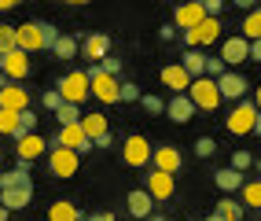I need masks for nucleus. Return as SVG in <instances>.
I'll list each match as a JSON object with an SVG mask.
<instances>
[{
  "instance_id": "nucleus-50",
  "label": "nucleus",
  "mask_w": 261,
  "mask_h": 221,
  "mask_svg": "<svg viewBox=\"0 0 261 221\" xmlns=\"http://www.w3.org/2000/svg\"><path fill=\"white\" fill-rule=\"evenodd\" d=\"M254 133H257V137H261V111H257V126H254Z\"/></svg>"
},
{
  "instance_id": "nucleus-40",
  "label": "nucleus",
  "mask_w": 261,
  "mask_h": 221,
  "mask_svg": "<svg viewBox=\"0 0 261 221\" xmlns=\"http://www.w3.org/2000/svg\"><path fill=\"white\" fill-rule=\"evenodd\" d=\"M250 162H254V155H250V151H243V148L232 155V169H239V174H243V169H247Z\"/></svg>"
},
{
  "instance_id": "nucleus-5",
  "label": "nucleus",
  "mask_w": 261,
  "mask_h": 221,
  "mask_svg": "<svg viewBox=\"0 0 261 221\" xmlns=\"http://www.w3.org/2000/svg\"><path fill=\"white\" fill-rule=\"evenodd\" d=\"M188 96H191V104H195L199 111H214L224 100L221 89H217V81H210V78H195V81H191V89H188Z\"/></svg>"
},
{
  "instance_id": "nucleus-25",
  "label": "nucleus",
  "mask_w": 261,
  "mask_h": 221,
  "mask_svg": "<svg viewBox=\"0 0 261 221\" xmlns=\"http://www.w3.org/2000/svg\"><path fill=\"white\" fill-rule=\"evenodd\" d=\"M214 181H217V188H221L224 195H228V192H243V184H247V181H243V174H239V169H232V166L217 169Z\"/></svg>"
},
{
  "instance_id": "nucleus-43",
  "label": "nucleus",
  "mask_w": 261,
  "mask_h": 221,
  "mask_svg": "<svg viewBox=\"0 0 261 221\" xmlns=\"http://www.w3.org/2000/svg\"><path fill=\"white\" fill-rule=\"evenodd\" d=\"M202 4H206V15H210V19H217V15L224 11V4H221V0H202Z\"/></svg>"
},
{
  "instance_id": "nucleus-6",
  "label": "nucleus",
  "mask_w": 261,
  "mask_h": 221,
  "mask_svg": "<svg viewBox=\"0 0 261 221\" xmlns=\"http://www.w3.org/2000/svg\"><path fill=\"white\" fill-rule=\"evenodd\" d=\"M206 19H210V15H206V4H202V0H191V4H180L177 8V15H173V26H177V30H195L199 22H206Z\"/></svg>"
},
{
  "instance_id": "nucleus-33",
  "label": "nucleus",
  "mask_w": 261,
  "mask_h": 221,
  "mask_svg": "<svg viewBox=\"0 0 261 221\" xmlns=\"http://www.w3.org/2000/svg\"><path fill=\"white\" fill-rule=\"evenodd\" d=\"M19 118L22 114H15V111H0V133L4 137H19Z\"/></svg>"
},
{
  "instance_id": "nucleus-18",
  "label": "nucleus",
  "mask_w": 261,
  "mask_h": 221,
  "mask_svg": "<svg viewBox=\"0 0 261 221\" xmlns=\"http://www.w3.org/2000/svg\"><path fill=\"white\" fill-rule=\"evenodd\" d=\"M154 169H162V174H177V169H180V151L177 148H173V144H162V148H154Z\"/></svg>"
},
{
  "instance_id": "nucleus-4",
  "label": "nucleus",
  "mask_w": 261,
  "mask_h": 221,
  "mask_svg": "<svg viewBox=\"0 0 261 221\" xmlns=\"http://www.w3.org/2000/svg\"><path fill=\"white\" fill-rule=\"evenodd\" d=\"M77 162H81L77 151L59 148L56 140H51V151H48V169H51V177H74V174H77Z\"/></svg>"
},
{
  "instance_id": "nucleus-2",
  "label": "nucleus",
  "mask_w": 261,
  "mask_h": 221,
  "mask_svg": "<svg viewBox=\"0 0 261 221\" xmlns=\"http://www.w3.org/2000/svg\"><path fill=\"white\" fill-rule=\"evenodd\" d=\"M254 126H257V104L239 100V104L228 111V133L232 137H247V133H254Z\"/></svg>"
},
{
  "instance_id": "nucleus-8",
  "label": "nucleus",
  "mask_w": 261,
  "mask_h": 221,
  "mask_svg": "<svg viewBox=\"0 0 261 221\" xmlns=\"http://www.w3.org/2000/svg\"><path fill=\"white\" fill-rule=\"evenodd\" d=\"M121 159H125L129 166H147L154 159V148L140 137V133H133V137L125 140V148H121Z\"/></svg>"
},
{
  "instance_id": "nucleus-10",
  "label": "nucleus",
  "mask_w": 261,
  "mask_h": 221,
  "mask_svg": "<svg viewBox=\"0 0 261 221\" xmlns=\"http://www.w3.org/2000/svg\"><path fill=\"white\" fill-rule=\"evenodd\" d=\"M56 144H59V148H70V151H77V155H89V151L96 148L89 137H85L81 122H77V126H63V129H59V137H56Z\"/></svg>"
},
{
  "instance_id": "nucleus-29",
  "label": "nucleus",
  "mask_w": 261,
  "mask_h": 221,
  "mask_svg": "<svg viewBox=\"0 0 261 221\" xmlns=\"http://www.w3.org/2000/svg\"><path fill=\"white\" fill-rule=\"evenodd\" d=\"M243 37H247L250 44L261 41V8L257 11H247V19H243Z\"/></svg>"
},
{
  "instance_id": "nucleus-20",
  "label": "nucleus",
  "mask_w": 261,
  "mask_h": 221,
  "mask_svg": "<svg viewBox=\"0 0 261 221\" xmlns=\"http://www.w3.org/2000/svg\"><path fill=\"white\" fill-rule=\"evenodd\" d=\"M195 111H199V107L191 104V96H188V92H184V96H169V104H166V114L173 118V122H180V126H184Z\"/></svg>"
},
{
  "instance_id": "nucleus-42",
  "label": "nucleus",
  "mask_w": 261,
  "mask_h": 221,
  "mask_svg": "<svg viewBox=\"0 0 261 221\" xmlns=\"http://www.w3.org/2000/svg\"><path fill=\"white\" fill-rule=\"evenodd\" d=\"M121 100H125V104H136V100H144V96H140L136 85H121Z\"/></svg>"
},
{
  "instance_id": "nucleus-53",
  "label": "nucleus",
  "mask_w": 261,
  "mask_h": 221,
  "mask_svg": "<svg viewBox=\"0 0 261 221\" xmlns=\"http://www.w3.org/2000/svg\"><path fill=\"white\" fill-rule=\"evenodd\" d=\"M4 85H8V81H4V74H0V89H4Z\"/></svg>"
},
{
  "instance_id": "nucleus-54",
  "label": "nucleus",
  "mask_w": 261,
  "mask_h": 221,
  "mask_svg": "<svg viewBox=\"0 0 261 221\" xmlns=\"http://www.w3.org/2000/svg\"><path fill=\"white\" fill-rule=\"evenodd\" d=\"M257 169H261V159H257Z\"/></svg>"
},
{
  "instance_id": "nucleus-17",
  "label": "nucleus",
  "mask_w": 261,
  "mask_h": 221,
  "mask_svg": "<svg viewBox=\"0 0 261 221\" xmlns=\"http://www.w3.org/2000/svg\"><path fill=\"white\" fill-rule=\"evenodd\" d=\"M217 89H221V96H224V100H236V104H239V100L247 96V89H250V85H247V78H243V74L228 70V74H224V78L217 81Z\"/></svg>"
},
{
  "instance_id": "nucleus-52",
  "label": "nucleus",
  "mask_w": 261,
  "mask_h": 221,
  "mask_svg": "<svg viewBox=\"0 0 261 221\" xmlns=\"http://www.w3.org/2000/svg\"><path fill=\"white\" fill-rule=\"evenodd\" d=\"M254 104H257V111H261V85H257V100H254Z\"/></svg>"
},
{
  "instance_id": "nucleus-21",
  "label": "nucleus",
  "mask_w": 261,
  "mask_h": 221,
  "mask_svg": "<svg viewBox=\"0 0 261 221\" xmlns=\"http://www.w3.org/2000/svg\"><path fill=\"white\" fill-rule=\"evenodd\" d=\"M22 184H33V181H30V162H19L15 169H0V192L22 188Z\"/></svg>"
},
{
  "instance_id": "nucleus-35",
  "label": "nucleus",
  "mask_w": 261,
  "mask_h": 221,
  "mask_svg": "<svg viewBox=\"0 0 261 221\" xmlns=\"http://www.w3.org/2000/svg\"><path fill=\"white\" fill-rule=\"evenodd\" d=\"M33 129H37V114H33V111H22V118H19V137H15V140L33 137Z\"/></svg>"
},
{
  "instance_id": "nucleus-14",
  "label": "nucleus",
  "mask_w": 261,
  "mask_h": 221,
  "mask_svg": "<svg viewBox=\"0 0 261 221\" xmlns=\"http://www.w3.org/2000/svg\"><path fill=\"white\" fill-rule=\"evenodd\" d=\"M15 33H19V48H22L26 56L44 48V30H41V22H22V26H15Z\"/></svg>"
},
{
  "instance_id": "nucleus-46",
  "label": "nucleus",
  "mask_w": 261,
  "mask_h": 221,
  "mask_svg": "<svg viewBox=\"0 0 261 221\" xmlns=\"http://www.w3.org/2000/svg\"><path fill=\"white\" fill-rule=\"evenodd\" d=\"M250 59H254V63H261V41H254V44H250Z\"/></svg>"
},
{
  "instance_id": "nucleus-3",
  "label": "nucleus",
  "mask_w": 261,
  "mask_h": 221,
  "mask_svg": "<svg viewBox=\"0 0 261 221\" xmlns=\"http://www.w3.org/2000/svg\"><path fill=\"white\" fill-rule=\"evenodd\" d=\"M89 81H92V96L99 100V104H118L121 100V81L118 78H111V74H103L99 66H89Z\"/></svg>"
},
{
  "instance_id": "nucleus-32",
  "label": "nucleus",
  "mask_w": 261,
  "mask_h": 221,
  "mask_svg": "<svg viewBox=\"0 0 261 221\" xmlns=\"http://www.w3.org/2000/svg\"><path fill=\"white\" fill-rule=\"evenodd\" d=\"M56 122H59V129H63V126H77V122H81V107H77V104H63V107L56 111Z\"/></svg>"
},
{
  "instance_id": "nucleus-19",
  "label": "nucleus",
  "mask_w": 261,
  "mask_h": 221,
  "mask_svg": "<svg viewBox=\"0 0 261 221\" xmlns=\"http://www.w3.org/2000/svg\"><path fill=\"white\" fill-rule=\"evenodd\" d=\"M19 148H15V155H19V162H33V159H41L44 155V148H51L48 140H41L37 133L33 137H22V140H15Z\"/></svg>"
},
{
  "instance_id": "nucleus-51",
  "label": "nucleus",
  "mask_w": 261,
  "mask_h": 221,
  "mask_svg": "<svg viewBox=\"0 0 261 221\" xmlns=\"http://www.w3.org/2000/svg\"><path fill=\"white\" fill-rule=\"evenodd\" d=\"M206 221H224V217H221V214H217V210H214V214H210V217H206Z\"/></svg>"
},
{
  "instance_id": "nucleus-13",
  "label": "nucleus",
  "mask_w": 261,
  "mask_h": 221,
  "mask_svg": "<svg viewBox=\"0 0 261 221\" xmlns=\"http://www.w3.org/2000/svg\"><path fill=\"white\" fill-rule=\"evenodd\" d=\"M221 59H224V66L247 63V59H250V41L243 37V33H236V37H228V41L221 44Z\"/></svg>"
},
{
  "instance_id": "nucleus-11",
  "label": "nucleus",
  "mask_w": 261,
  "mask_h": 221,
  "mask_svg": "<svg viewBox=\"0 0 261 221\" xmlns=\"http://www.w3.org/2000/svg\"><path fill=\"white\" fill-rule=\"evenodd\" d=\"M173 192H177V181H173V174H162V169H151V174H147V195H151L154 203L173 199Z\"/></svg>"
},
{
  "instance_id": "nucleus-47",
  "label": "nucleus",
  "mask_w": 261,
  "mask_h": 221,
  "mask_svg": "<svg viewBox=\"0 0 261 221\" xmlns=\"http://www.w3.org/2000/svg\"><path fill=\"white\" fill-rule=\"evenodd\" d=\"M15 8V0H0V11H11Z\"/></svg>"
},
{
  "instance_id": "nucleus-15",
  "label": "nucleus",
  "mask_w": 261,
  "mask_h": 221,
  "mask_svg": "<svg viewBox=\"0 0 261 221\" xmlns=\"http://www.w3.org/2000/svg\"><path fill=\"white\" fill-rule=\"evenodd\" d=\"M162 85H166V89H173V96H184V92L191 89V74L184 70L180 63L162 66Z\"/></svg>"
},
{
  "instance_id": "nucleus-16",
  "label": "nucleus",
  "mask_w": 261,
  "mask_h": 221,
  "mask_svg": "<svg viewBox=\"0 0 261 221\" xmlns=\"http://www.w3.org/2000/svg\"><path fill=\"white\" fill-rule=\"evenodd\" d=\"M81 56H85V59H92V66L103 63V59L111 56V41H107V33H92V37H85V41H81Z\"/></svg>"
},
{
  "instance_id": "nucleus-36",
  "label": "nucleus",
  "mask_w": 261,
  "mask_h": 221,
  "mask_svg": "<svg viewBox=\"0 0 261 221\" xmlns=\"http://www.w3.org/2000/svg\"><path fill=\"white\" fill-rule=\"evenodd\" d=\"M41 104H44V107H48L51 114H56V111H59V107L66 104V100H63V92H59V89H48V92L41 96Z\"/></svg>"
},
{
  "instance_id": "nucleus-30",
  "label": "nucleus",
  "mask_w": 261,
  "mask_h": 221,
  "mask_svg": "<svg viewBox=\"0 0 261 221\" xmlns=\"http://www.w3.org/2000/svg\"><path fill=\"white\" fill-rule=\"evenodd\" d=\"M243 207H254L261 214V181H247V184H243Z\"/></svg>"
},
{
  "instance_id": "nucleus-45",
  "label": "nucleus",
  "mask_w": 261,
  "mask_h": 221,
  "mask_svg": "<svg viewBox=\"0 0 261 221\" xmlns=\"http://www.w3.org/2000/svg\"><path fill=\"white\" fill-rule=\"evenodd\" d=\"M81 221H114V214H107V210H99V214H89V217H81Z\"/></svg>"
},
{
  "instance_id": "nucleus-26",
  "label": "nucleus",
  "mask_w": 261,
  "mask_h": 221,
  "mask_svg": "<svg viewBox=\"0 0 261 221\" xmlns=\"http://www.w3.org/2000/svg\"><path fill=\"white\" fill-rule=\"evenodd\" d=\"M180 66L191 74V81H195V78H206V56H202V48H188L184 59H180Z\"/></svg>"
},
{
  "instance_id": "nucleus-24",
  "label": "nucleus",
  "mask_w": 261,
  "mask_h": 221,
  "mask_svg": "<svg viewBox=\"0 0 261 221\" xmlns=\"http://www.w3.org/2000/svg\"><path fill=\"white\" fill-rule=\"evenodd\" d=\"M30 199H33V184H22V188L0 192V203H4L8 210H22V207H30Z\"/></svg>"
},
{
  "instance_id": "nucleus-12",
  "label": "nucleus",
  "mask_w": 261,
  "mask_h": 221,
  "mask_svg": "<svg viewBox=\"0 0 261 221\" xmlns=\"http://www.w3.org/2000/svg\"><path fill=\"white\" fill-rule=\"evenodd\" d=\"M0 111H15V114H22V111H30V92L22 89V85H15V81H8L4 89H0Z\"/></svg>"
},
{
  "instance_id": "nucleus-31",
  "label": "nucleus",
  "mask_w": 261,
  "mask_h": 221,
  "mask_svg": "<svg viewBox=\"0 0 261 221\" xmlns=\"http://www.w3.org/2000/svg\"><path fill=\"white\" fill-rule=\"evenodd\" d=\"M217 214H221L224 221H243V203H236V199L224 195V199L217 203Z\"/></svg>"
},
{
  "instance_id": "nucleus-1",
  "label": "nucleus",
  "mask_w": 261,
  "mask_h": 221,
  "mask_svg": "<svg viewBox=\"0 0 261 221\" xmlns=\"http://www.w3.org/2000/svg\"><path fill=\"white\" fill-rule=\"evenodd\" d=\"M56 89L63 92L66 104H77V107H81L85 100L92 96V81H89V74H85V70H70V74H63V78H59Z\"/></svg>"
},
{
  "instance_id": "nucleus-38",
  "label": "nucleus",
  "mask_w": 261,
  "mask_h": 221,
  "mask_svg": "<svg viewBox=\"0 0 261 221\" xmlns=\"http://www.w3.org/2000/svg\"><path fill=\"white\" fill-rule=\"evenodd\" d=\"M214 151H217V144H214L210 137H199V140H195V155H199V159H210Z\"/></svg>"
},
{
  "instance_id": "nucleus-28",
  "label": "nucleus",
  "mask_w": 261,
  "mask_h": 221,
  "mask_svg": "<svg viewBox=\"0 0 261 221\" xmlns=\"http://www.w3.org/2000/svg\"><path fill=\"white\" fill-rule=\"evenodd\" d=\"M77 48H81V41H77V37H66V33H63V37L56 41V48H51V56H56V59H74Z\"/></svg>"
},
{
  "instance_id": "nucleus-22",
  "label": "nucleus",
  "mask_w": 261,
  "mask_h": 221,
  "mask_svg": "<svg viewBox=\"0 0 261 221\" xmlns=\"http://www.w3.org/2000/svg\"><path fill=\"white\" fill-rule=\"evenodd\" d=\"M81 129H85V137H89L92 144L103 140V137H111V122H107L99 111H96V114H85V118H81Z\"/></svg>"
},
{
  "instance_id": "nucleus-49",
  "label": "nucleus",
  "mask_w": 261,
  "mask_h": 221,
  "mask_svg": "<svg viewBox=\"0 0 261 221\" xmlns=\"http://www.w3.org/2000/svg\"><path fill=\"white\" fill-rule=\"evenodd\" d=\"M147 221H166V214H151V217H147Z\"/></svg>"
},
{
  "instance_id": "nucleus-44",
  "label": "nucleus",
  "mask_w": 261,
  "mask_h": 221,
  "mask_svg": "<svg viewBox=\"0 0 261 221\" xmlns=\"http://www.w3.org/2000/svg\"><path fill=\"white\" fill-rule=\"evenodd\" d=\"M159 37H162V41H173V37H177V26H169V22H166V26L159 30Z\"/></svg>"
},
{
  "instance_id": "nucleus-23",
  "label": "nucleus",
  "mask_w": 261,
  "mask_h": 221,
  "mask_svg": "<svg viewBox=\"0 0 261 221\" xmlns=\"http://www.w3.org/2000/svg\"><path fill=\"white\" fill-rule=\"evenodd\" d=\"M129 214H133V217H140V221H147V217L154 214V199L147 195V188H144V192H140V188L129 192Z\"/></svg>"
},
{
  "instance_id": "nucleus-39",
  "label": "nucleus",
  "mask_w": 261,
  "mask_h": 221,
  "mask_svg": "<svg viewBox=\"0 0 261 221\" xmlns=\"http://www.w3.org/2000/svg\"><path fill=\"white\" fill-rule=\"evenodd\" d=\"M41 30H44V48H48V52H51V48H56V41L63 37V33H59L56 26H51V22H41Z\"/></svg>"
},
{
  "instance_id": "nucleus-37",
  "label": "nucleus",
  "mask_w": 261,
  "mask_h": 221,
  "mask_svg": "<svg viewBox=\"0 0 261 221\" xmlns=\"http://www.w3.org/2000/svg\"><path fill=\"white\" fill-rule=\"evenodd\" d=\"M140 107H144L147 114H162V111H166V100H162V96H144Z\"/></svg>"
},
{
  "instance_id": "nucleus-34",
  "label": "nucleus",
  "mask_w": 261,
  "mask_h": 221,
  "mask_svg": "<svg viewBox=\"0 0 261 221\" xmlns=\"http://www.w3.org/2000/svg\"><path fill=\"white\" fill-rule=\"evenodd\" d=\"M19 48V33H15V26H0V56H8Z\"/></svg>"
},
{
  "instance_id": "nucleus-48",
  "label": "nucleus",
  "mask_w": 261,
  "mask_h": 221,
  "mask_svg": "<svg viewBox=\"0 0 261 221\" xmlns=\"http://www.w3.org/2000/svg\"><path fill=\"white\" fill-rule=\"evenodd\" d=\"M8 214H11V210L4 207V203H0V221H8Z\"/></svg>"
},
{
  "instance_id": "nucleus-41",
  "label": "nucleus",
  "mask_w": 261,
  "mask_h": 221,
  "mask_svg": "<svg viewBox=\"0 0 261 221\" xmlns=\"http://www.w3.org/2000/svg\"><path fill=\"white\" fill-rule=\"evenodd\" d=\"M96 66H99L103 74H111V78H118V74H121V63H118L114 56H107V59H103V63H96Z\"/></svg>"
},
{
  "instance_id": "nucleus-9",
  "label": "nucleus",
  "mask_w": 261,
  "mask_h": 221,
  "mask_svg": "<svg viewBox=\"0 0 261 221\" xmlns=\"http://www.w3.org/2000/svg\"><path fill=\"white\" fill-rule=\"evenodd\" d=\"M214 41H221V19H206L195 30L184 33V44L188 48H202V44H214Z\"/></svg>"
},
{
  "instance_id": "nucleus-7",
  "label": "nucleus",
  "mask_w": 261,
  "mask_h": 221,
  "mask_svg": "<svg viewBox=\"0 0 261 221\" xmlns=\"http://www.w3.org/2000/svg\"><path fill=\"white\" fill-rule=\"evenodd\" d=\"M0 74H4L8 81H15V85H19V81L30 74V56L22 52V48H15V52L0 56Z\"/></svg>"
},
{
  "instance_id": "nucleus-27",
  "label": "nucleus",
  "mask_w": 261,
  "mask_h": 221,
  "mask_svg": "<svg viewBox=\"0 0 261 221\" xmlns=\"http://www.w3.org/2000/svg\"><path fill=\"white\" fill-rule=\"evenodd\" d=\"M48 221H81V210L74 207L70 199H59L48 207Z\"/></svg>"
}]
</instances>
